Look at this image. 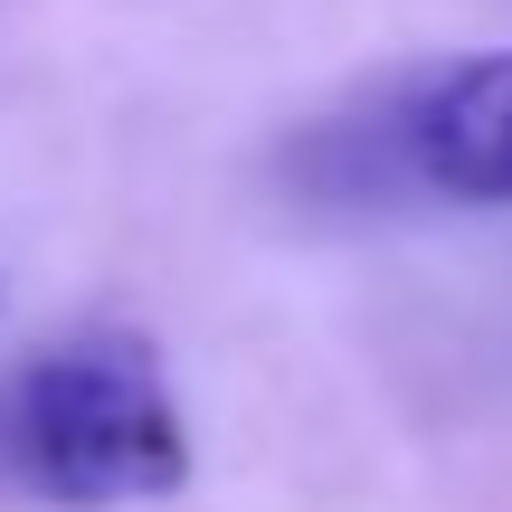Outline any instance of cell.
Returning a JSON list of instances; mask_svg holds the SVG:
<instances>
[{
	"instance_id": "obj_1",
	"label": "cell",
	"mask_w": 512,
	"mask_h": 512,
	"mask_svg": "<svg viewBox=\"0 0 512 512\" xmlns=\"http://www.w3.org/2000/svg\"><path fill=\"white\" fill-rule=\"evenodd\" d=\"M0 465L19 494L57 512H133L190 494L200 446H190V408L171 389L162 342L133 323L38 342L0 380Z\"/></svg>"
},
{
	"instance_id": "obj_2",
	"label": "cell",
	"mask_w": 512,
	"mask_h": 512,
	"mask_svg": "<svg viewBox=\"0 0 512 512\" xmlns=\"http://www.w3.org/2000/svg\"><path fill=\"white\" fill-rule=\"evenodd\" d=\"M285 181L313 209H512V48H465L389 67L342 114H313L285 143Z\"/></svg>"
}]
</instances>
